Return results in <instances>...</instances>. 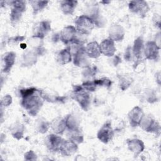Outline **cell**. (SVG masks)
I'll return each instance as SVG.
<instances>
[{
  "mask_svg": "<svg viewBox=\"0 0 161 161\" xmlns=\"http://www.w3.org/2000/svg\"><path fill=\"white\" fill-rule=\"evenodd\" d=\"M19 93L21 96V106L30 115L36 116L41 109L43 102L40 91L32 87L21 89Z\"/></svg>",
  "mask_w": 161,
  "mask_h": 161,
  "instance_id": "cell-1",
  "label": "cell"
},
{
  "mask_svg": "<svg viewBox=\"0 0 161 161\" xmlns=\"http://www.w3.org/2000/svg\"><path fill=\"white\" fill-rule=\"evenodd\" d=\"M72 97L83 110H88L91 104V96L89 91L84 89L82 86H74Z\"/></svg>",
  "mask_w": 161,
  "mask_h": 161,
  "instance_id": "cell-2",
  "label": "cell"
},
{
  "mask_svg": "<svg viewBox=\"0 0 161 161\" xmlns=\"http://www.w3.org/2000/svg\"><path fill=\"white\" fill-rule=\"evenodd\" d=\"M74 23L77 33L84 35H89L96 25L95 21L87 15L77 17Z\"/></svg>",
  "mask_w": 161,
  "mask_h": 161,
  "instance_id": "cell-3",
  "label": "cell"
},
{
  "mask_svg": "<svg viewBox=\"0 0 161 161\" xmlns=\"http://www.w3.org/2000/svg\"><path fill=\"white\" fill-rule=\"evenodd\" d=\"M139 126L146 132L155 133L157 135L160 133V126L159 123L150 115H145L142 119Z\"/></svg>",
  "mask_w": 161,
  "mask_h": 161,
  "instance_id": "cell-4",
  "label": "cell"
},
{
  "mask_svg": "<svg viewBox=\"0 0 161 161\" xmlns=\"http://www.w3.org/2000/svg\"><path fill=\"white\" fill-rule=\"evenodd\" d=\"M11 9L10 12V20L13 25L16 24L21 19L23 13L26 10V1H12L10 2Z\"/></svg>",
  "mask_w": 161,
  "mask_h": 161,
  "instance_id": "cell-5",
  "label": "cell"
},
{
  "mask_svg": "<svg viewBox=\"0 0 161 161\" xmlns=\"http://www.w3.org/2000/svg\"><path fill=\"white\" fill-rule=\"evenodd\" d=\"M114 136V129L110 121L105 123L99 130L97 133V138L99 141L104 143L109 142Z\"/></svg>",
  "mask_w": 161,
  "mask_h": 161,
  "instance_id": "cell-6",
  "label": "cell"
},
{
  "mask_svg": "<svg viewBox=\"0 0 161 161\" xmlns=\"http://www.w3.org/2000/svg\"><path fill=\"white\" fill-rule=\"evenodd\" d=\"M131 12L135 13L142 18L145 16L149 10V6L145 1H131L128 4Z\"/></svg>",
  "mask_w": 161,
  "mask_h": 161,
  "instance_id": "cell-7",
  "label": "cell"
},
{
  "mask_svg": "<svg viewBox=\"0 0 161 161\" xmlns=\"http://www.w3.org/2000/svg\"><path fill=\"white\" fill-rule=\"evenodd\" d=\"M160 48L154 41H148L144 45L143 55L148 60H157L159 58Z\"/></svg>",
  "mask_w": 161,
  "mask_h": 161,
  "instance_id": "cell-8",
  "label": "cell"
},
{
  "mask_svg": "<svg viewBox=\"0 0 161 161\" xmlns=\"http://www.w3.org/2000/svg\"><path fill=\"white\" fill-rule=\"evenodd\" d=\"M77 30L75 26L69 25L64 27L60 32L59 38L65 44H69L77 39Z\"/></svg>",
  "mask_w": 161,
  "mask_h": 161,
  "instance_id": "cell-9",
  "label": "cell"
},
{
  "mask_svg": "<svg viewBox=\"0 0 161 161\" xmlns=\"http://www.w3.org/2000/svg\"><path fill=\"white\" fill-rule=\"evenodd\" d=\"M63 141L64 139L60 135L52 133L47 136L45 140V143L50 151L55 152L59 151Z\"/></svg>",
  "mask_w": 161,
  "mask_h": 161,
  "instance_id": "cell-10",
  "label": "cell"
},
{
  "mask_svg": "<svg viewBox=\"0 0 161 161\" xmlns=\"http://www.w3.org/2000/svg\"><path fill=\"white\" fill-rule=\"evenodd\" d=\"M51 29L50 23L48 21H42L36 23L33 28L34 36L43 39Z\"/></svg>",
  "mask_w": 161,
  "mask_h": 161,
  "instance_id": "cell-11",
  "label": "cell"
},
{
  "mask_svg": "<svg viewBox=\"0 0 161 161\" xmlns=\"http://www.w3.org/2000/svg\"><path fill=\"white\" fill-rule=\"evenodd\" d=\"M143 116L144 113L143 111V109L140 107L136 106L133 108L130 111L128 114V120L130 125L133 127L139 126L140 123L142 119L143 118Z\"/></svg>",
  "mask_w": 161,
  "mask_h": 161,
  "instance_id": "cell-12",
  "label": "cell"
},
{
  "mask_svg": "<svg viewBox=\"0 0 161 161\" xmlns=\"http://www.w3.org/2000/svg\"><path fill=\"white\" fill-rule=\"evenodd\" d=\"M16 53L13 52L4 53L1 57V70L4 73L9 72L15 63Z\"/></svg>",
  "mask_w": 161,
  "mask_h": 161,
  "instance_id": "cell-13",
  "label": "cell"
},
{
  "mask_svg": "<svg viewBox=\"0 0 161 161\" xmlns=\"http://www.w3.org/2000/svg\"><path fill=\"white\" fill-rule=\"evenodd\" d=\"M126 144L128 150L135 156H138L141 154L145 149L144 143L142 140L138 138L127 139Z\"/></svg>",
  "mask_w": 161,
  "mask_h": 161,
  "instance_id": "cell-14",
  "label": "cell"
},
{
  "mask_svg": "<svg viewBox=\"0 0 161 161\" xmlns=\"http://www.w3.org/2000/svg\"><path fill=\"white\" fill-rule=\"evenodd\" d=\"M77 145V143L70 139L66 140H64L59 152L64 156H71L77 152L78 149Z\"/></svg>",
  "mask_w": 161,
  "mask_h": 161,
  "instance_id": "cell-15",
  "label": "cell"
},
{
  "mask_svg": "<svg viewBox=\"0 0 161 161\" xmlns=\"http://www.w3.org/2000/svg\"><path fill=\"white\" fill-rule=\"evenodd\" d=\"M101 54L106 57H113L116 52L114 42L110 38L103 40L99 44Z\"/></svg>",
  "mask_w": 161,
  "mask_h": 161,
  "instance_id": "cell-16",
  "label": "cell"
},
{
  "mask_svg": "<svg viewBox=\"0 0 161 161\" xmlns=\"http://www.w3.org/2000/svg\"><path fill=\"white\" fill-rule=\"evenodd\" d=\"M124 28L119 25L114 24L110 26L109 30V38L114 42L121 41L125 36Z\"/></svg>",
  "mask_w": 161,
  "mask_h": 161,
  "instance_id": "cell-17",
  "label": "cell"
},
{
  "mask_svg": "<svg viewBox=\"0 0 161 161\" xmlns=\"http://www.w3.org/2000/svg\"><path fill=\"white\" fill-rule=\"evenodd\" d=\"M89 58H90L85 52V49H84L75 55L73 56V62L75 66L85 69L91 65Z\"/></svg>",
  "mask_w": 161,
  "mask_h": 161,
  "instance_id": "cell-18",
  "label": "cell"
},
{
  "mask_svg": "<svg viewBox=\"0 0 161 161\" xmlns=\"http://www.w3.org/2000/svg\"><path fill=\"white\" fill-rule=\"evenodd\" d=\"M50 128L57 135H62L67 129V125L65 118L62 117H57L50 122Z\"/></svg>",
  "mask_w": 161,
  "mask_h": 161,
  "instance_id": "cell-19",
  "label": "cell"
},
{
  "mask_svg": "<svg viewBox=\"0 0 161 161\" xmlns=\"http://www.w3.org/2000/svg\"><path fill=\"white\" fill-rule=\"evenodd\" d=\"M84 49L86 53L90 58H97L101 55L99 44L96 41L88 43Z\"/></svg>",
  "mask_w": 161,
  "mask_h": 161,
  "instance_id": "cell-20",
  "label": "cell"
},
{
  "mask_svg": "<svg viewBox=\"0 0 161 161\" xmlns=\"http://www.w3.org/2000/svg\"><path fill=\"white\" fill-rule=\"evenodd\" d=\"M38 55V54L35 49L25 52L22 55L21 64L26 67L34 65L36 62Z\"/></svg>",
  "mask_w": 161,
  "mask_h": 161,
  "instance_id": "cell-21",
  "label": "cell"
},
{
  "mask_svg": "<svg viewBox=\"0 0 161 161\" xmlns=\"http://www.w3.org/2000/svg\"><path fill=\"white\" fill-rule=\"evenodd\" d=\"M132 49L133 55L137 60H142V56L143 55V49H144V44L143 41L142 37H138L135 40L134 44Z\"/></svg>",
  "mask_w": 161,
  "mask_h": 161,
  "instance_id": "cell-22",
  "label": "cell"
},
{
  "mask_svg": "<svg viewBox=\"0 0 161 161\" xmlns=\"http://www.w3.org/2000/svg\"><path fill=\"white\" fill-rule=\"evenodd\" d=\"M78 2L74 0L61 1L60 7L61 11L65 15H71L74 12V10L77 5Z\"/></svg>",
  "mask_w": 161,
  "mask_h": 161,
  "instance_id": "cell-23",
  "label": "cell"
},
{
  "mask_svg": "<svg viewBox=\"0 0 161 161\" xmlns=\"http://www.w3.org/2000/svg\"><path fill=\"white\" fill-rule=\"evenodd\" d=\"M72 56L67 48L60 50L56 56L57 62L60 65H65L72 61Z\"/></svg>",
  "mask_w": 161,
  "mask_h": 161,
  "instance_id": "cell-24",
  "label": "cell"
},
{
  "mask_svg": "<svg viewBox=\"0 0 161 161\" xmlns=\"http://www.w3.org/2000/svg\"><path fill=\"white\" fill-rule=\"evenodd\" d=\"M10 131L12 136L17 139L20 140L23 138L25 131V126L23 124L19 122L14 123L13 125H11L10 128Z\"/></svg>",
  "mask_w": 161,
  "mask_h": 161,
  "instance_id": "cell-25",
  "label": "cell"
},
{
  "mask_svg": "<svg viewBox=\"0 0 161 161\" xmlns=\"http://www.w3.org/2000/svg\"><path fill=\"white\" fill-rule=\"evenodd\" d=\"M69 139L74 141L76 143H81L84 141L83 135L79 128L74 130H69L67 133Z\"/></svg>",
  "mask_w": 161,
  "mask_h": 161,
  "instance_id": "cell-26",
  "label": "cell"
},
{
  "mask_svg": "<svg viewBox=\"0 0 161 161\" xmlns=\"http://www.w3.org/2000/svg\"><path fill=\"white\" fill-rule=\"evenodd\" d=\"M40 93L43 99L48 102L54 103L59 101V97L52 90H47L45 89L40 90Z\"/></svg>",
  "mask_w": 161,
  "mask_h": 161,
  "instance_id": "cell-27",
  "label": "cell"
},
{
  "mask_svg": "<svg viewBox=\"0 0 161 161\" xmlns=\"http://www.w3.org/2000/svg\"><path fill=\"white\" fill-rule=\"evenodd\" d=\"M65 119L66 122L67 130L79 128L80 122L75 115L72 114H69L66 116Z\"/></svg>",
  "mask_w": 161,
  "mask_h": 161,
  "instance_id": "cell-28",
  "label": "cell"
},
{
  "mask_svg": "<svg viewBox=\"0 0 161 161\" xmlns=\"http://www.w3.org/2000/svg\"><path fill=\"white\" fill-rule=\"evenodd\" d=\"M30 3L31 5L33 13L36 14L37 13L42 11L47 6L48 1L33 0V1H30Z\"/></svg>",
  "mask_w": 161,
  "mask_h": 161,
  "instance_id": "cell-29",
  "label": "cell"
},
{
  "mask_svg": "<svg viewBox=\"0 0 161 161\" xmlns=\"http://www.w3.org/2000/svg\"><path fill=\"white\" fill-rule=\"evenodd\" d=\"M132 82V78L128 75H123L119 77V86L123 91L127 89L131 86Z\"/></svg>",
  "mask_w": 161,
  "mask_h": 161,
  "instance_id": "cell-30",
  "label": "cell"
},
{
  "mask_svg": "<svg viewBox=\"0 0 161 161\" xmlns=\"http://www.w3.org/2000/svg\"><path fill=\"white\" fill-rule=\"evenodd\" d=\"M49 127H50V123L46 120H39L36 124V130L41 133H45L47 131Z\"/></svg>",
  "mask_w": 161,
  "mask_h": 161,
  "instance_id": "cell-31",
  "label": "cell"
},
{
  "mask_svg": "<svg viewBox=\"0 0 161 161\" xmlns=\"http://www.w3.org/2000/svg\"><path fill=\"white\" fill-rule=\"evenodd\" d=\"M96 86H104L106 87H109L111 86V81L106 78V77H103L99 79H96L94 80Z\"/></svg>",
  "mask_w": 161,
  "mask_h": 161,
  "instance_id": "cell-32",
  "label": "cell"
},
{
  "mask_svg": "<svg viewBox=\"0 0 161 161\" xmlns=\"http://www.w3.org/2000/svg\"><path fill=\"white\" fill-rule=\"evenodd\" d=\"M82 87L86 89V91H89V92H93L95 91L97 86L94 82V81H91V80H87L84 82L82 85Z\"/></svg>",
  "mask_w": 161,
  "mask_h": 161,
  "instance_id": "cell-33",
  "label": "cell"
},
{
  "mask_svg": "<svg viewBox=\"0 0 161 161\" xmlns=\"http://www.w3.org/2000/svg\"><path fill=\"white\" fill-rule=\"evenodd\" d=\"M145 69V64L143 60H137L135 64H134V69L135 72H140L143 70Z\"/></svg>",
  "mask_w": 161,
  "mask_h": 161,
  "instance_id": "cell-34",
  "label": "cell"
},
{
  "mask_svg": "<svg viewBox=\"0 0 161 161\" xmlns=\"http://www.w3.org/2000/svg\"><path fill=\"white\" fill-rule=\"evenodd\" d=\"M12 103V97L10 95L6 94L4 96H3L1 99V106H8Z\"/></svg>",
  "mask_w": 161,
  "mask_h": 161,
  "instance_id": "cell-35",
  "label": "cell"
},
{
  "mask_svg": "<svg viewBox=\"0 0 161 161\" xmlns=\"http://www.w3.org/2000/svg\"><path fill=\"white\" fill-rule=\"evenodd\" d=\"M96 73V68L92 67L91 65L88 67L85 68V70L83 72V75L85 77H92Z\"/></svg>",
  "mask_w": 161,
  "mask_h": 161,
  "instance_id": "cell-36",
  "label": "cell"
},
{
  "mask_svg": "<svg viewBox=\"0 0 161 161\" xmlns=\"http://www.w3.org/2000/svg\"><path fill=\"white\" fill-rule=\"evenodd\" d=\"M25 39V36H16L14 37H11L8 40L9 44H17L19 42L23 41Z\"/></svg>",
  "mask_w": 161,
  "mask_h": 161,
  "instance_id": "cell-37",
  "label": "cell"
},
{
  "mask_svg": "<svg viewBox=\"0 0 161 161\" xmlns=\"http://www.w3.org/2000/svg\"><path fill=\"white\" fill-rule=\"evenodd\" d=\"M25 160H36V155L33 150H29L28 152L25 153Z\"/></svg>",
  "mask_w": 161,
  "mask_h": 161,
  "instance_id": "cell-38",
  "label": "cell"
},
{
  "mask_svg": "<svg viewBox=\"0 0 161 161\" xmlns=\"http://www.w3.org/2000/svg\"><path fill=\"white\" fill-rule=\"evenodd\" d=\"M147 99L150 103H153L155 101H157L156 94L154 93L153 91H149L148 93L147 94Z\"/></svg>",
  "mask_w": 161,
  "mask_h": 161,
  "instance_id": "cell-39",
  "label": "cell"
},
{
  "mask_svg": "<svg viewBox=\"0 0 161 161\" xmlns=\"http://www.w3.org/2000/svg\"><path fill=\"white\" fill-rule=\"evenodd\" d=\"M152 20H153V23L154 25L160 29V15L158 14H156V13L154 14Z\"/></svg>",
  "mask_w": 161,
  "mask_h": 161,
  "instance_id": "cell-40",
  "label": "cell"
},
{
  "mask_svg": "<svg viewBox=\"0 0 161 161\" xmlns=\"http://www.w3.org/2000/svg\"><path fill=\"white\" fill-rule=\"evenodd\" d=\"M133 55V53H132L131 47H128L126 48L125 53V60L129 61L131 58V55Z\"/></svg>",
  "mask_w": 161,
  "mask_h": 161,
  "instance_id": "cell-41",
  "label": "cell"
},
{
  "mask_svg": "<svg viewBox=\"0 0 161 161\" xmlns=\"http://www.w3.org/2000/svg\"><path fill=\"white\" fill-rule=\"evenodd\" d=\"M157 75H156V77H157L158 78L157 79H157V82H158V84L160 85V72H158V74H156Z\"/></svg>",
  "mask_w": 161,
  "mask_h": 161,
  "instance_id": "cell-42",
  "label": "cell"
}]
</instances>
